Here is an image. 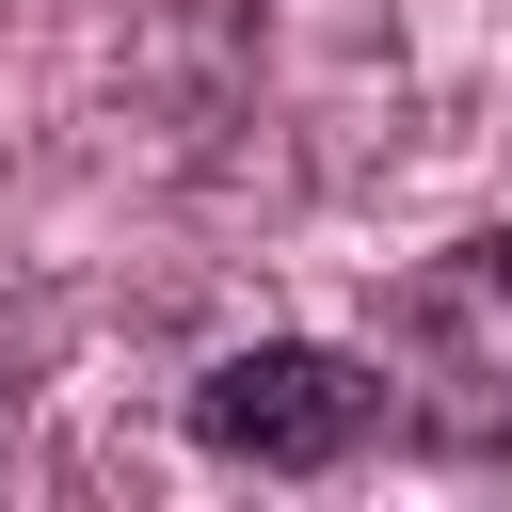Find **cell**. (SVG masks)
Wrapping results in <instances>:
<instances>
[{
	"mask_svg": "<svg viewBox=\"0 0 512 512\" xmlns=\"http://www.w3.org/2000/svg\"><path fill=\"white\" fill-rule=\"evenodd\" d=\"M176 416H192V448H224V464H256V480H336V464L384 432V368L336 352V336H256V352L192 368Z\"/></svg>",
	"mask_w": 512,
	"mask_h": 512,
	"instance_id": "cell-2",
	"label": "cell"
},
{
	"mask_svg": "<svg viewBox=\"0 0 512 512\" xmlns=\"http://www.w3.org/2000/svg\"><path fill=\"white\" fill-rule=\"evenodd\" d=\"M368 368L416 448H512V224L416 256L368 320Z\"/></svg>",
	"mask_w": 512,
	"mask_h": 512,
	"instance_id": "cell-1",
	"label": "cell"
}]
</instances>
